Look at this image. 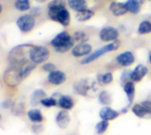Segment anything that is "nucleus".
<instances>
[{
    "mask_svg": "<svg viewBox=\"0 0 151 135\" xmlns=\"http://www.w3.org/2000/svg\"><path fill=\"white\" fill-rule=\"evenodd\" d=\"M49 18L61 24L64 27H68L71 21V15L65 7V0H52L48 4Z\"/></svg>",
    "mask_w": 151,
    "mask_h": 135,
    "instance_id": "1",
    "label": "nucleus"
},
{
    "mask_svg": "<svg viewBox=\"0 0 151 135\" xmlns=\"http://www.w3.org/2000/svg\"><path fill=\"white\" fill-rule=\"evenodd\" d=\"M51 46L58 53H65L74 47V40L73 36L66 31L58 33L50 42Z\"/></svg>",
    "mask_w": 151,
    "mask_h": 135,
    "instance_id": "2",
    "label": "nucleus"
},
{
    "mask_svg": "<svg viewBox=\"0 0 151 135\" xmlns=\"http://www.w3.org/2000/svg\"><path fill=\"white\" fill-rule=\"evenodd\" d=\"M120 46V42L119 40H117L115 42H110L103 47H101L100 49H98L97 50H96L95 52L91 53L90 55H88V57H84L81 61V65H88V64H90L92 62H94L95 60L98 59L99 57H103L105 53H108V52H111V51H114V50H117Z\"/></svg>",
    "mask_w": 151,
    "mask_h": 135,
    "instance_id": "3",
    "label": "nucleus"
},
{
    "mask_svg": "<svg viewBox=\"0 0 151 135\" xmlns=\"http://www.w3.org/2000/svg\"><path fill=\"white\" fill-rule=\"evenodd\" d=\"M28 56L30 61L33 64H42L49 59L50 50L44 46H32L29 49Z\"/></svg>",
    "mask_w": 151,
    "mask_h": 135,
    "instance_id": "4",
    "label": "nucleus"
},
{
    "mask_svg": "<svg viewBox=\"0 0 151 135\" xmlns=\"http://www.w3.org/2000/svg\"><path fill=\"white\" fill-rule=\"evenodd\" d=\"M20 70L19 68L10 66L4 74V80L6 85L9 87H16L22 81L20 79Z\"/></svg>",
    "mask_w": 151,
    "mask_h": 135,
    "instance_id": "5",
    "label": "nucleus"
},
{
    "mask_svg": "<svg viewBox=\"0 0 151 135\" xmlns=\"http://www.w3.org/2000/svg\"><path fill=\"white\" fill-rule=\"evenodd\" d=\"M35 25V19L31 14H25L17 19V26L22 33L30 32Z\"/></svg>",
    "mask_w": 151,
    "mask_h": 135,
    "instance_id": "6",
    "label": "nucleus"
},
{
    "mask_svg": "<svg viewBox=\"0 0 151 135\" xmlns=\"http://www.w3.org/2000/svg\"><path fill=\"white\" fill-rule=\"evenodd\" d=\"M119 36V32L116 27L111 26L104 27L101 29L99 33V38L104 42H112L118 40Z\"/></svg>",
    "mask_w": 151,
    "mask_h": 135,
    "instance_id": "7",
    "label": "nucleus"
},
{
    "mask_svg": "<svg viewBox=\"0 0 151 135\" xmlns=\"http://www.w3.org/2000/svg\"><path fill=\"white\" fill-rule=\"evenodd\" d=\"M94 84L95 82H93L92 84L88 83V80L87 79H81L73 84V92L76 95L86 96H88V91L93 88Z\"/></svg>",
    "mask_w": 151,
    "mask_h": 135,
    "instance_id": "8",
    "label": "nucleus"
},
{
    "mask_svg": "<svg viewBox=\"0 0 151 135\" xmlns=\"http://www.w3.org/2000/svg\"><path fill=\"white\" fill-rule=\"evenodd\" d=\"M92 52V45L88 42L78 43L72 50V54L75 57H86Z\"/></svg>",
    "mask_w": 151,
    "mask_h": 135,
    "instance_id": "9",
    "label": "nucleus"
},
{
    "mask_svg": "<svg viewBox=\"0 0 151 135\" xmlns=\"http://www.w3.org/2000/svg\"><path fill=\"white\" fill-rule=\"evenodd\" d=\"M117 63L123 66V67H127L132 65L134 61H135V57L133 52L131 51H124L120 54H119L116 57Z\"/></svg>",
    "mask_w": 151,
    "mask_h": 135,
    "instance_id": "10",
    "label": "nucleus"
},
{
    "mask_svg": "<svg viewBox=\"0 0 151 135\" xmlns=\"http://www.w3.org/2000/svg\"><path fill=\"white\" fill-rule=\"evenodd\" d=\"M149 73V69L147 66L143 65H138L133 71H131L130 80L133 82H139L141 81Z\"/></svg>",
    "mask_w": 151,
    "mask_h": 135,
    "instance_id": "11",
    "label": "nucleus"
},
{
    "mask_svg": "<svg viewBox=\"0 0 151 135\" xmlns=\"http://www.w3.org/2000/svg\"><path fill=\"white\" fill-rule=\"evenodd\" d=\"M65 80H66V74L59 70L51 72L48 75V81L55 86L62 85Z\"/></svg>",
    "mask_w": 151,
    "mask_h": 135,
    "instance_id": "12",
    "label": "nucleus"
},
{
    "mask_svg": "<svg viewBox=\"0 0 151 135\" xmlns=\"http://www.w3.org/2000/svg\"><path fill=\"white\" fill-rule=\"evenodd\" d=\"M99 116L102 118V120H105V121L109 122L111 120L116 119L119 116V112L113 110L112 108H111L109 106H105L100 110Z\"/></svg>",
    "mask_w": 151,
    "mask_h": 135,
    "instance_id": "13",
    "label": "nucleus"
},
{
    "mask_svg": "<svg viewBox=\"0 0 151 135\" xmlns=\"http://www.w3.org/2000/svg\"><path fill=\"white\" fill-rule=\"evenodd\" d=\"M109 10L111 11L112 15L116 16V17L123 16L127 12V9L126 7L125 3H121V2H112V3H111V4L109 6Z\"/></svg>",
    "mask_w": 151,
    "mask_h": 135,
    "instance_id": "14",
    "label": "nucleus"
},
{
    "mask_svg": "<svg viewBox=\"0 0 151 135\" xmlns=\"http://www.w3.org/2000/svg\"><path fill=\"white\" fill-rule=\"evenodd\" d=\"M70 123V115L66 111H60L56 116V124L61 129H65Z\"/></svg>",
    "mask_w": 151,
    "mask_h": 135,
    "instance_id": "15",
    "label": "nucleus"
},
{
    "mask_svg": "<svg viewBox=\"0 0 151 135\" xmlns=\"http://www.w3.org/2000/svg\"><path fill=\"white\" fill-rule=\"evenodd\" d=\"M132 112L140 118H145L151 116V110L148 109L142 103L134 104L132 107Z\"/></svg>",
    "mask_w": 151,
    "mask_h": 135,
    "instance_id": "16",
    "label": "nucleus"
},
{
    "mask_svg": "<svg viewBox=\"0 0 151 135\" xmlns=\"http://www.w3.org/2000/svg\"><path fill=\"white\" fill-rule=\"evenodd\" d=\"M46 97L47 95L42 89H35L30 96V104L32 106H37Z\"/></svg>",
    "mask_w": 151,
    "mask_h": 135,
    "instance_id": "17",
    "label": "nucleus"
},
{
    "mask_svg": "<svg viewBox=\"0 0 151 135\" xmlns=\"http://www.w3.org/2000/svg\"><path fill=\"white\" fill-rule=\"evenodd\" d=\"M58 104L64 111H69L74 107V102L69 96H60L58 100Z\"/></svg>",
    "mask_w": 151,
    "mask_h": 135,
    "instance_id": "18",
    "label": "nucleus"
},
{
    "mask_svg": "<svg viewBox=\"0 0 151 135\" xmlns=\"http://www.w3.org/2000/svg\"><path fill=\"white\" fill-rule=\"evenodd\" d=\"M123 88H124V91L127 96L129 105H131L132 103L134 102V99L135 96V85L133 81H128V82L125 83Z\"/></svg>",
    "mask_w": 151,
    "mask_h": 135,
    "instance_id": "19",
    "label": "nucleus"
},
{
    "mask_svg": "<svg viewBox=\"0 0 151 135\" xmlns=\"http://www.w3.org/2000/svg\"><path fill=\"white\" fill-rule=\"evenodd\" d=\"M127 11L132 14H138L142 9V4L139 0H127L125 2Z\"/></svg>",
    "mask_w": 151,
    "mask_h": 135,
    "instance_id": "20",
    "label": "nucleus"
},
{
    "mask_svg": "<svg viewBox=\"0 0 151 135\" xmlns=\"http://www.w3.org/2000/svg\"><path fill=\"white\" fill-rule=\"evenodd\" d=\"M69 7L75 11H81L88 9V4L86 0H67Z\"/></svg>",
    "mask_w": 151,
    "mask_h": 135,
    "instance_id": "21",
    "label": "nucleus"
},
{
    "mask_svg": "<svg viewBox=\"0 0 151 135\" xmlns=\"http://www.w3.org/2000/svg\"><path fill=\"white\" fill-rule=\"evenodd\" d=\"M95 16V11L90 9H86L81 11H78L75 15V18L80 22H85L89 20L91 18Z\"/></svg>",
    "mask_w": 151,
    "mask_h": 135,
    "instance_id": "22",
    "label": "nucleus"
},
{
    "mask_svg": "<svg viewBox=\"0 0 151 135\" xmlns=\"http://www.w3.org/2000/svg\"><path fill=\"white\" fill-rule=\"evenodd\" d=\"M27 117L29 120L33 123H41L43 121V116L40 110L32 109L27 111Z\"/></svg>",
    "mask_w": 151,
    "mask_h": 135,
    "instance_id": "23",
    "label": "nucleus"
},
{
    "mask_svg": "<svg viewBox=\"0 0 151 135\" xmlns=\"http://www.w3.org/2000/svg\"><path fill=\"white\" fill-rule=\"evenodd\" d=\"M11 112L14 116H22L25 114V105L21 102H13L11 107Z\"/></svg>",
    "mask_w": 151,
    "mask_h": 135,
    "instance_id": "24",
    "label": "nucleus"
},
{
    "mask_svg": "<svg viewBox=\"0 0 151 135\" xmlns=\"http://www.w3.org/2000/svg\"><path fill=\"white\" fill-rule=\"evenodd\" d=\"M98 102L103 105H110L112 102L110 93L106 90H103L99 93Z\"/></svg>",
    "mask_w": 151,
    "mask_h": 135,
    "instance_id": "25",
    "label": "nucleus"
},
{
    "mask_svg": "<svg viewBox=\"0 0 151 135\" xmlns=\"http://www.w3.org/2000/svg\"><path fill=\"white\" fill-rule=\"evenodd\" d=\"M35 66H36V65H35L33 63L32 64L28 63L25 66H23L21 68V70H20V79H21V80H23L26 78H27L29 76V74L34 71Z\"/></svg>",
    "mask_w": 151,
    "mask_h": 135,
    "instance_id": "26",
    "label": "nucleus"
},
{
    "mask_svg": "<svg viewBox=\"0 0 151 135\" xmlns=\"http://www.w3.org/2000/svg\"><path fill=\"white\" fill-rule=\"evenodd\" d=\"M151 32V22L150 20H143L138 27V34H147Z\"/></svg>",
    "mask_w": 151,
    "mask_h": 135,
    "instance_id": "27",
    "label": "nucleus"
},
{
    "mask_svg": "<svg viewBox=\"0 0 151 135\" xmlns=\"http://www.w3.org/2000/svg\"><path fill=\"white\" fill-rule=\"evenodd\" d=\"M112 80H113V75L111 73H106L97 76V81L102 85H108L111 83Z\"/></svg>",
    "mask_w": 151,
    "mask_h": 135,
    "instance_id": "28",
    "label": "nucleus"
},
{
    "mask_svg": "<svg viewBox=\"0 0 151 135\" xmlns=\"http://www.w3.org/2000/svg\"><path fill=\"white\" fill-rule=\"evenodd\" d=\"M73 38L74 42H78L79 43H82V42H88V35L83 31H76V32L73 33Z\"/></svg>",
    "mask_w": 151,
    "mask_h": 135,
    "instance_id": "29",
    "label": "nucleus"
},
{
    "mask_svg": "<svg viewBox=\"0 0 151 135\" xmlns=\"http://www.w3.org/2000/svg\"><path fill=\"white\" fill-rule=\"evenodd\" d=\"M15 8L19 11H27L30 9V2L29 0H16L15 4Z\"/></svg>",
    "mask_w": 151,
    "mask_h": 135,
    "instance_id": "30",
    "label": "nucleus"
},
{
    "mask_svg": "<svg viewBox=\"0 0 151 135\" xmlns=\"http://www.w3.org/2000/svg\"><path fill=\"white\" fill-rule=\"evenodd\" d=\"M109 127V122L105 120H101L96 126V131L98 134H104Z\"/></svg>",
    "mask_w": 151,
    "mask_h": 135,
    "instance_id": "31",
    "label": "nucleus"
},
{
    "mask_svg": "<svg viewBox=\"0 0 151 135\" xmlns=\"http://www.w3.org/2000/svg\"><path fill=\"white\" fill-rule=\"evenodd\" d=\"M41 104L46 108H50V107H54L58 104V100L51 96V97H46L44 98L42 102H41Z\"/></svg>",
    "mask_w": 151,
    "mask_h": 135,
    "instance_id": "32",
    "label": "nucleus"
},
{
    "mask_svg": "<svg viewBox=\"0 0 151 135\" xmlns=\"http://www.w3.org/2000/svg\"><path fill=\"white\" fill-rule=\"evenodd\" d=\"M42 70H43L44 72H47V73H49L57 70V66H56L54 64H52V63H45V64L42 65Z\"/></svg>",
    "mask_w": 151,
    "mask_h": 135,
    "instance_id": "33",
    "label": "nucleus"
},
{
    "mask_svg": "<svg viewBox=\"0 0 151 135\" xmlns=\"http://www.w3.org/2000/svg\"><path fill=\"white\" fill-rule=\"evenodd\" d=\"M130 74H131V71H124L121 74L120 80L125 83L128 82V80L130 79Z\"/></svg>",
    "mask_w": 151,
    "mask_h": 135,
    "instance_id": "34",
    "label": "nucleus"
},
{
    "mask_svg": "<svg viewBox=\"0 0 151 135\" xmlns=\"http://www.w3.org/2000/svg\"><path fill=\"white\" fill-rule=\"evenodd\" d=\"M12 103H13V102L11 99H6L1 103V107L4 109H11Z\"/></svg>",
    "mask_w": 151,
    "mask_h": 135,
    "instance_id": "35",
    "label": "nucleus"
},
{
    "mask_svg": "<svg viewBox=\"0 0 151 135\" xmlns=\"http://www.w3.org/2000/svg\"><path fill=\"white\" fill-rule=\"evenodd\" d=\"M142 104L144 105L145 107H147L148 109L151 110V93L150 94V96H148V98H147L145 101H143V102L142 103Z\"/></svg>",
    "mask_w": 151,
    "mask_h": 135,
    "instance_id": "36",
    "label": "nucleus"
},
{
    "mask_svg": "<svg viewBox=\"0 0 151 135\" xmlns=\"http://www.w3.org/2000/svg\"><path fill=\"white\" fill-rule=\"evenodd\" d=\"M32 128L35 133H39L40 130H42V126L41 125H33Z\"/></svg>",
    "mask_w": 151,
    "mask_h": 135,
    "instance_id": "37",
    "label": "nucleus"
},
{
    "mask_svg": "<svg viewBox=\"0 0 151 135\" xmlns=\"http://www.w3.org/2000/svg\"><path fill=\"white\" fill-rule=\"evenodd\" d=\"M35 1H37L38 3H44V2H46L47 0H35Z\"/></svg>",
    "mask_w": 151,
    "mask_h": 135,
    "instance_id": "38",
    "label": "nucleus"
},
{
    "mask_svg": "<svg viewBox=\"0 0 151 135\" xmlns=\"http://www.w3.org/2000/svg\"><path fill=\"white\" fill-rule=\"evenodd\" d=\"M149 60H150V63L151 64V52L150 53V56H149Z\"/></svg>",
    "mask_w": 151,
    "mask_h": 135,
    "instance_id": "39",
    "label": "nucleus"
},
{
    "mask_svg": "<svg viewBox=\"0 0 151 135\" xmlns=\"http://www.w3.org/2000/svg\"><path fill=\"white\" fill-rule=\"evenodd\" d=\"M2 12V5L0 4V13Z\"/></svg>",
    "mask_w": 151,
    "mask_h": 135,
    "instance_id": "40",
    "label": "nucleus"
},
{
    "mask_svg": "<svg viewBox=\"0 0 151 135\" xmlns=\"http://www.w3.org/2000/svg\"><path fill=\"white\" fill-rule=\"evenodd\" d=\"M1 119H2V115L0 114V120H1Z\"/></svg>",
    "mask_w": 151,
    "mask_h": 135,
    "instance_id": "41",
    "label": "nucleus"
},
{
    "mask_svg": "<svg viewBox=\"0 0 151 135\" xmlns=\"http://www.w3.org/2000/svg\"><path fill=\"white\" fill-rule=\"evenodd\" d=\"M139 1H145V0H139Z\"/></svg>",
    "mask_w": 151,
    "mask_h": 135,
    "instance_id": "42",
    "label": "nucleus"
}]
</instances>
